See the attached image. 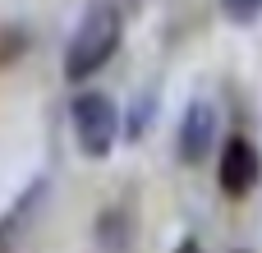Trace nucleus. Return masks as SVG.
Segmentation results:
<instances>
[{
    "instance_id": "nucleus-8",
    "label": "nucleus",
    "mask_w": 262,
    "mask_h": 253,
    "mask_svg": "<svg viewBox=\"0 0 262 253\" xmlns=\"http://www.w3.org/2000/svg\"><path fill=\"white\" fill-rule=\"evenodd\" d=\"M28 51V28L23 23H0V65H14Z\"/></svg>"
},
{
    "instance_id": "nucleus-1",
    "label": "nucleus",
    "mask_w": 262,
    "mask_h": 253,
    "mask_svg": "<svg viewBox=\"0 0 262 253\" xmlns=\"http://www.w3.org/2000/svg\"><path fill=\"white\" fill-rule=\"evenodd\" d=\"M120 41H124V14H120V5H111V0H92L88 14L78 18L69 46H64V60H60L64 78H69V83L92 78V74L120 51Z\"/></svg>"
},
{
    "instance_id": "nucleus-2",
    "label": "nucleus",
    "mask_w": 262,
    "mask_h": 253,
    "mask_svg": "<svg viewBox=\"0 0 262 253\" xmlns=\"http://www.w3.org/2000/svg\"><path fill=\"white\" fill-rule=\"evenodd\" d=\"M69 120H74V138H78V152L88 161H106L120 143V106L111 92H78L74 106H69Z\"/></svg>"
},
{
    "instance_id": "nucleus-6",
    "label": "nucleus",
    "mask_w": 262,
    "mask_h": 253,
    "mask_svg": "<svg viewBox=\"0 0 262 253\" xmlns=\"http://www.w3.org/2000/svg\"><path fill=\"white\" fill-rule=\"evenodd\" d=\"M129 207H101L97 212V240H101V249H111V253H124V244H129Z\"/></svg>"
},
{
    "instance_id": "nucleus-3",
    "label": "nucleus",
    "mask_w": 262,
    "mask_h": 253,
    "mask_svg": "<svg viewBox=\"0 0 262 253\" xmlns=\"http://www.w3.org/2000/svg\"><path fill=\"white\" fill-rule=\"evenodd\" d=\"M262 180V152L253 138L244 134H230L221 143V161H216V184L226 198H244L253 184Z\"/></svg>"
},
{
    "instance_id": "nucleus-9",
    "label": "nucleus",
    "mask_w": 262,
    "mask_h": 253,
    "mask_svg": "<svg viewBox=\"0 0 262 253\" xmlns=\"http://www.w3.org/2000/svg\"><path fill=\"white\" fill-rule=\"evenodd\" d=\"M221 14H226L230 23L249 28V23H258V18H262V0H221Z\"/></svg>"
},
{
    "instance_id": "nucleus-5",
    "label": "nucleus",
    "mask_w": 262,
    "mask_h": 253,
    "mask_svg": "<svg viewBox=\"0 0 262 253\" xmlns=\"http://www.w3.org/2000/svg\"><path fill=\"white\" fill-rule=\"evenodd\" d=\"M41 194H46V180H32L28 189H23V198L9 207V217L0 221V253H9V244H14V235L23 230V221H28V212L41 203Z\"/></svg>"
},
{
    "instance_id": "nucleus-10",
    "label": "nucleus",
    "mask_w": 262,
    "mask_h": 253,
    "mask_svg": "<svg viewBox=\"0 0 262 253\" xmlns=\"http://www.w3.org/2000/svg\"><path fill=\"white\" fill-rule=\"evenodd\" d=\"M175 253H203V249H198V240L189 235V240H184V244H180V249H175Z\"/></svg>"
},
{
    "instance_id": "nucleus-7",
    "label": "nucleus",
    "mask_w": 262,
    "mask_h": 253,
    "mask_svg": "<svg viewBox=\"0 0 262 253\" xmlns=\"http://www.w3.org/2000/svg\"><path fill=\"white\" fill-rule=\"evenodd\" d=\"M152 111H157V92H138V101H134V115H129V124H124L129 143H138V138L147 134V124H152Z\"/></svg>"
},
{
    "instance_id": "nucleus-4",
    "label": "nucleus",
    "mask_w": 262,
    "mask_h": 253,
    "mask_svg": "<svg viewBox=\"0 0 262 253\" xmlns=\"http://www.w3.org/2000/svg\"><path fill=\"white\" fill-rule=\"evenodd\" d=\"M216 147V106L212 101H189L184 115H180V129H175V157L184 166H203Z\"/></svg>"
},
{
    "instance_id": "nucleus-11",
    "label": "nucleus",
    "mask_w": 262,
    "mask_h": 253,
    "mask_svg": "<svg viewBox=\"0 0 262 253\" xmlns=\"http://www.w3.org/2000/svg\"><path fill=\"white\" fill-rule=\"evenodd\" d=\"M239 253H249V249H239Z\"/></svg>"
}]
</instances>
